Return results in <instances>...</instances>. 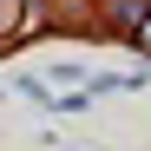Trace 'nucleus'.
Returning a JSON list of instances; mask_svg holds the SVG:
<instances>
[{"mask_svg": "<svg viewBox=\"0 0 151 151\" xmlns=\"http://www.w3.org/2000/svg\"><path fill=\"white\" fill-rule=\"evenodd\" d=\"M7 13H13V0H0V27H7Z\"/></svg>", "mask_w": 151, "mask_h": 151, "instance_id": "1", "label": "nucleus"}]
</instances>
